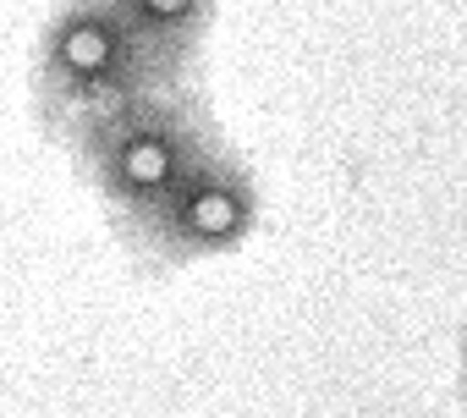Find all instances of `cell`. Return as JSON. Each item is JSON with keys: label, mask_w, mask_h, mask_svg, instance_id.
Instances as JSON below:
<instances>
[{"label": "cell", "mask_w": 467, "mask_h": 418, "mask_svg": "<svg viewBox=\"0 0 467 418\" xmlns=\"http://www.w3.org/2000/svg\"><path fill=\"white\" fill-rule=\"evenodd\" d=\"M171 78L143 34L132 28L121 0H61L39 34L34 56V99L45 127L67 143L88 121L121 110L149 89H171Z\"/></svg>", "instance_id": "cell-1"}, {"label": "cell", "mask_w": 467, "mask_h": 418, "mask_svg": "<svg viewBox=\"0 0 467 418\" xmlns=\"http://www.w3.org/2000/svg\"><path fill=\"white\" fill-rule=\"evenodd\" d=\"M259 209L265 198L254 165L225 138H214L149 215L121 232V243L154 270H182V265L237 254L259 232Z\"/></svg>", "instance_id": "cell-3"}, {"label": "cell", "mask_w": 467, "mask_h": 418, "mask_svg": "<svg viewBox=\"0 0 467 418\" xmlns=\"http://www.w3.org/2000/svg\"><path fill=\"white\" fill-rule=\"evenodd\" d=\"M121 6H127L132 28L143 34V45L154 50V61H160L171 78L192 83L220 0H121Z\"/></svg>", "instance_id": "cell-4"}, {"label": "cell", "mask_w": 467, "mask_h": 418, "mask_svg": "<svg viewBox=\"0 0 467 418\" xmlns=\"http://www.w3.org/2000/svg\"><path fill=\"white\" fill-rule=\"evenodd\" d=\"M214 138H220V127H214L203 94L192 83H171V89H149V94L127 99L121 110L88 121L78 138H67V149H72L78 171L88 176V187L99 193L116 232H127L176 187V176Z\"/></svg>", "instance_id": "cell-2"}, {"label": "cell", "mask_w": 467, "mask_h": 418, "mask_svg": "<svg viewBox=\"0 0 467 418\" xmlns=\"http://www.w3.org/2000/svg\"><path fill=\"white\" fill-rule=\"evenodd\" d=\"M456 380H462V396H467V325L456 336Z\"/></svg>", "instance_id": "cell-5"}]
</instances>
